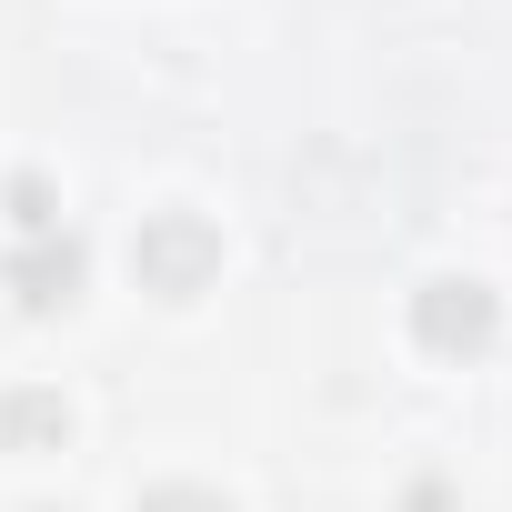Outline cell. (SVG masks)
I'll use <instances>...</instances> for the list:
<instances>
[{
  "label": "cell",
  "instance_id": "1",
  "mask_svg": "<svg viewBox=\"0 0 512 512\" xmlns=\"http://www.w3.org/2000/svg\"><path fill=\"white\" fill-rule=\"evenodd\" d=\"M131 272H141V292L191 302V292H211V272H221V231H211L201 211H151L141 241H131Z\"/></svg>",
  "mask_w": 512,
  "mask_h": 512
},
{
  "label": "cell",
  "instance_id": "2",
  "mask_svg": "<svg viewBox=\"0 0 512 512\" xmlns=\"http://www.w3.org/2000/svg\"><path fill=\"white\" fill-rule=\"evenodd\" d=\"M492 332H502V302H492L482 282H422V292H412V342H422V352L472 362V352H492Z\"/></svg>",
  "mask_w": 512,
  "mask_h": 512
},
{
  "label": "cell",
  "instance_id": "3",
  "mask_svg": "<svg viewBox=\"0 0 512 512\" xmlns=\"http://www.w3.org/2000/svg\"><path fill=\"white\" fill-rule=\"evenodd\" d=\"M11 292H21V312H61L81 292V241L71 231H31L11 251Z\"/></svg>",
  "mask_w": 512,
  "mask_h": 512
},
{
  "label": "cell",
  "instance_id": "4",
  "mask_svg": "<svg viewBox=\"0 0 512 512\" xmlns=\"http://www.w3.org/2000/svg\"><path fill=\"white\" fill-rule=\"evenodd\" d=\"M0 442L11 452H61L71 442V402L61 392H11L0 402Z\"/></svg>",
  "mask_w": 512,
  "mask_h": 512
},
{
  "label": "cell",
  "instance_id": "5",
  "mask_svg": "<svg viewBox=\"0 0 512 512\" xmlns=\"http://www.w3.org/2000/svg\"><path fill=\"white\" fill-rule=\"evenodd\" d=\"M11 211H21V241H31V231H61V211H51V191H41L31 171L11 181Z\"/></svg>",
  "mask_w": 512,
  "mask_h": 512
},
{
  "label": "cell",
  "instance_id": "6",
  "mask_svg": "<svg viewBox=\"0 0 512 512\" xmlns=\"http://www.w3.org/2000/svg\"><path fill=\"white\" fill-rule=\"evenodd\" d=\"M141 512H231V502L201 492V482H161V492H141Z\"/></svg>",
  "mask_w": 512,
  "mask_h": 512
}]
</instances>
